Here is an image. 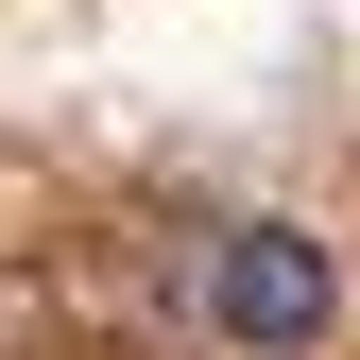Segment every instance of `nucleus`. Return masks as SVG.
Returning a JSON list of instances; mask_svg holds the SVG:
<instances>
[{
    "mask_svg": "<svg viewBox=\"0 0 360 360\" xmlns=\"http://www.w3.org/2000/svg\"><path fill=\"white\" fill-rule=\"evenodd\" d=\"M189 326H206L223 360H309V343L343 326V257L309 240V223L240 206V223H206V240H189Z\"/></svg>",
    "mask_w": 360,
    "mask_h": 360,
    "instance_id": "f257e3e1",
    "label": "nucleus"
}]
</instances>
